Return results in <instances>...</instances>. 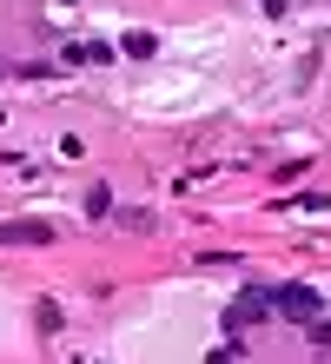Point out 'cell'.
<instances>
[{
	"label": "cell",
	"instance_id": "1",
	"mask_svg": "<svg viewBox=\"0 0 331 364\" xmlns=\"http://www.w3.org/2000/svg\"><path fill=\"white\" fill-rule=\"evenodd\" d=\"M265 318H278V305H272V285H246L226 305V331H246V325H265Z\"/></svg>",
	"mask_w": 331,
	"mask_h": 364
},
{
	"label": "cell",
	"instance_id": "2",
	"mask_svg": "<svg viewBox=\"0 0 331 364\" xmlns=\"http://www.w3.org/2000/svg\"><path fill=\"white\" fill-rule=\"evenodd\" d=\"M272 305H278V318H298V325L325 318V298L312 285H272Z\"/></svg>",
	"mask_w": 331,
	"mask_h": 364
},
{
	"label": "cell",
	"instance_id": "3",
	"mask_svg": "<svg viewBox=\"0 0 331 364\" xmlns=\"http://www.w3.org/2000/svg\"><path fill=\"white\" fill-rule=\"evenodd\" d=\"M60 232L47 219H0V245H53Z\"/></svg>",
	"mask_w": 331,
	"mask_h": 364
},
{
	"label": "cell",
	"instance_id": "4",
	"mask_svg": "<svg viewBox=\"0 0 331 364\" xmlns=\"http://www.w3.org/2000/svg\"><path fill=\"white\" fill-rule=\"evenodd\" d=\"M106 53H113V47H100V40H66V47H60L66 67H100Z\"/></svg>",
	"mask_w": 331,
	"mask_h": 364
},
{
	"label": "cell",
	"instance_id": "5",
	"mask_svg": "<svg viewBox=\"0 0 331 364\" xmlns=\"http://www.w3.org/2000/svg\"><path fill=\"white\" fill-rule=\"evenodd\" d=\"M106 212H113V186H93L86 192V219H106Z\"/></svg>",
	"mask_w": 331,
	"mask_h": 364
},
{
	"label": "cell",
	"instance_id": "6",
	"mask_svg": "<svg viewBox=\"0 0 331 364\" xmlns=\"http://www.w3.org/2000/svg\"><path fill=\"white\" fill-rule=\"evenodd\" d=\"M120 225H126V232H152V212H146V205H126Z\"/></svg>",
	"mask_w": 331,
	"mask_h": 364
},
{
	"label": "cell",
	"instance_id": "7",
	"mask_svg": "<svg viewBox=\"0 0 331 364\" xmlns=\"http://www.w3.org/2000/svg\"><path fill=\"white\" fill-rule=\"evenodd\" d=\"M312 351H325V358H331V311H325V318H312Z\"/></svg>",
	"mask_w": 331,
	"mask_h": 364
},
{
	"label": "cell",
	"instance_id": "8",
	"mask_svg": "<svg viewBox=\"0 0 331 364\" xmlns=\"http://www.w3.org/2000/svg\"><path fill=\"white\" fill-rule=\"evenodd\" d=\"M120 47H126V53H132V60H146V53H152V47H159V40H152V33H126V40H120Z\"/></svg>",
	"mask_w": 331,
	"mask_h": 364
},
{
	"label": "cell",
	"instance_id": "9",
	"mask_svg": "<svg viewBox=\"0 0 331 364\" xmlns=\"http://www.w3.org/2000/svg\"><path fill=\"white\" fill-rule=\"evenodd\" d=\"M238 351H246V345H219V351H212V364H232Z\"/></svg>",
	"mask_w": 331,
	"mask_h": 364
},
{
	"label": "cell",
	"instance_id": "10",
	"mask_svg": "<svg viewBox=\"0 0 331 364\" xmlns=\"http://www.w3.org/2000/svg\"><path fill=\"white\" fill-rule=\"evenodd\" d=\"M0 80H7V67H0Z\"/></svg>",
	"mask_w": 331,
	"mask_h": 364
}]
</instances>
